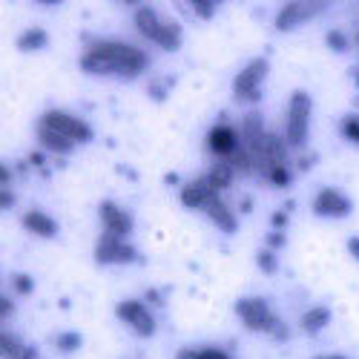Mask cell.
Listing matches in <instances>:
<instances>
[{
    "label": "cell",
    "mask_w": 359,
    "mask_h": 359,
    "mask_svg": "<svg viewBox=\"0 0 359 359\" xmlns=\"http://www.w3.org/2000/svg\"><path fill=\"white\" fill-rule=\"evenodd\" d=\"M287 141H282V135H276V133H267V138H264V149H262V161H259V167H256V172L264 167V164H285L287 167Z\"/></svg>",
    "instance_id": "obj_15"
},
{
    "label": "cell",
    "mask_w": 359,
    "mask_h": 359,
    "mask_svg": "<svg viewBox=\"0 0 359 359\" xmlns=\"http://www.w3.org/2000/svg\"><path fill=\"white\" fill-rule=\"evenodd\" d=\"M256 264H259V271L262 273H267V276H273L276 271H279V262H276V253L273 250H259V256H256Z\"/></svg>",
    "instance_id": "obj_27"
},
{
    "label": "cell",
    "mask_w": 359,
    "mask_h": 359,
    "mask_svg": "<svg viewBox=\"0 0 359 359\" xmlns=\"http://www.w3.org/2000/svg\"><path fill=\"white\" fill-rule=\"evenodd\" d=\"M144 302H153V305H164V299H161V293H158V290H147Z\"/></svg>",
    "instance_id": "obj_38"
},
{
    "label": "cell",
    "mask_w": 359,
    "mask_h": 359,
    "mask_svg": "<svg viewBox=\"0 0 359 359\" xmlns=\"http://www.w3.org/2000/svg\"><path fill=\"white\" fill-rule=\"evenodd\" d=\"M339 133L345 141L356 144L359 147V115H345L342 121H339Z\"/></svg>",
    "instance_id": "obj_26"
},
{
    "label": "cell",
    "mask_w": 359,
    "mask_h": 359,
    "mask_svg": "<svg viewBox=\"0 0 359 359\" xmlns=\"http://www.w3.org/2000/svg\"><path fill=\"white\" fill-rule=\"evenodd\" d=\"M271 222H273V227L279 230V227H285V224H287V213H285V210H276V213L271 216Z\"/></svg>",
    "instance_id": "obj_37"
},
{
    "label": "cell",
    "mask_w": 359,
    "mask_h": 359,
    "mask_svg": "<svg viewBox=\"0 0 359 359\" xmlns=\"http://www.w3.org/2000/svg\"><path fill=\"white\" fill-rule=\"evenodd\" d=\"M207 178H210V184L222 193V190H227L236 182V170L227 161H219V164H213L210 170H207Z\"/></svg>",
    "instance_id": "obj_22"
},
{
    "label": "cell",
    "mask_w": 359,
    "mask_h": 359,
    "mask_svg": "<svg viewBox=\"0 0 359 359\" xmlns=\"http://www.w3.org/2000/svg\"><path fill=\"white\" fill-rule=\"evenodd\" d=\"M313 359H348V356H342V353H322V356H313Z\"/></svg>",
    "instance_id": "obj_39"
},
{
    "label": "cell",
    "mask_w": 359,
    "mask_h": 359,
    "mask_svg": "<svg viewBox=\"0 0 359 359\" xmlns=\"http://www.w3.org/2000/svg\"><path fill=\"white\" fill-rule=\"evenodd\" d=\"M259 175L267 178V182L276 184V187H287V184H290V172H287L285 164H264V167L259 170Z\"/></svg>",
    "instance_id": "obj_23"
},
{
    "label": "cell",
    "mask_w": 359,
    "mask_h": 359,
    "mask_svg": "<svg viewBox=\"0 0 359 359\" xmlns=\"http://www.w3.org/2000/svg\"><path fill=\"white\" fill-rule=\"evenodd\" d=\"M311 112H313V101L305 89H296L287 104V124H285V141L290 147H305L308 135H311Z\"/></svg>",
    "instance_id": "obj_2"
},
{
    "label": "cell",
    "mask_w": 359,
    "mask_h": 359,
    "mask_svg": "<svg viewBox=\"0 0 359 359\" xmlns=\"http://www.w3.org/2000/svg\"><path fill=\"white\" fill-rule=\"evenodd\" d=\"M207 149L216 153L219 158L230 161L238 149H242V133H236L227 124H216L210 133H207Z\"/></svg>",
    "instance_id": "obj_10"
},
{
    "label": "cell",
    "mask_w": 359,
    "mask_h": 359,
    "mask_svg": "<svg viewBox=\"0 0 359 359\" xmlns=\"http://www.w3.org/2000/svg\"><path fill=\"white\" fill-rule=\"evenodd\" d=\"M81 345H83V337L75 331H64L55 337V348L61 353H75V351H81Z\"/></svg>",
    "instance_id": "obj_24"
},
{
    "label": "cell",
    "mask_w": 359,
    "mask_h": 359,
    "mask_svg": "<svg viewBox=\"0 0 359 359\" xmlns=\"http://www.w3.org/2000/svg\"><path fill=\"white\" fill-rule=\"evenodd\" d=\"M356 46H359V29H356Z\"/></svg>",
    "instance_id": "obj_42"
},
{
    "label": "cell",
    "mask_w": 359,
    "mask_h": 359,
    "mask_svg": "<svg viewBox=\"0 0 359 359\" xmlns=\"http://www.w3.org/2000/svg\"><path fill=\"white\" fill-rule=\"evenodd\" d=\"M23 227L32 230V233L41 236V238H55L57 233H61L57 222H55L49 213H43V210H26V213H23Z\"/></svg>",
    "instance_id": "obj_14"
},
{
    "label": "cell",
    "mask_w": 359,
    "mask_h": 359,
    "mask_svg": "<svg viewBox=\"0 0 359 359\" xmlns=\"http://www.w3.org/2000/svg\"><path fill=\"white\" fill-rule=\"evenodd\" d=\"M46 46H49V35H46V29H41V26L26 29V32L18 38V49L20 52H41Z\"/></svg>",
    "instance_id": "obj_21"
},
{
    "label": "cell",
    "mask_w": 359,
    "mask_h": 359,
    "mask_svg": "<svg viewBox=\"0 0 359 359\" xmlns=\"http://www.w3.org/2000/svg\"><path fill=\"white\" fill-rule=\"evenodd\" d=\"M38 124L49 127L52 133L64 135V138H69V141H75V144H89V141L95 138L93 127H89L83 118H78V115H72V112H67V109H46V112L41 115Z\"/></svg>",
    "instance_id": "obj_3"
},
{
    "label": "cell",
    "mask_w": 359,
    "mask_h": 359,
    "mask_svg": "<svg viewBox=\"0 0 359 359\" xmlns=\"http://www.w3.org/2000/svg\"><path fill=\"white\" fill-rule=\"evenodd\" d=\"M285 233L282 230H273V233H267V250H279V248H285Z\"/></svg>",
    "instance_id": "obj_32"
},
{
    "label": "cell",
    "mask_w": 359,
    "mask_h": 359,
    "mask_svg": "<svg viewBox=\"0 0 359 359\" xmlns=\"http://www.w3.org/2000/svg\"><path fill=\"white\" fill-rule=\"evenodd\" d=\"M98 219H101V224H104V233H112V236H118V238H124L127 242V236L133 233V216L124 210L121 204H115V201H109V198H104L101 204H98Z\"/></svg>",
    "instance_id": "obj_9"
},
{
    "label": "cell",
    "mask_w": 359,
    "mask_h": 359,
    "mask_svg": "<svg viewBox=\"0 0 359 359\" xmlns=\"http://www.w3.org/2000/svg\"><path fill=\"white\" fill-rule=\"evenodd\" d=\"M348 253H351V259L359 262V236H351L348 238Z\"/></svg>",
    "instance_id": "obj_36"
},
{
    "label": "cell",
    "mask_w": 359,
    "mask_h": 359,
    "mask_svg": "<svg viewBox=\"0 0 359 359\" xmlns=\"http://www.w3.org/2000/svg\"><path fill=\"white\" fill-rule=\"evenodd\" d=\"M12 313H15V305H12V299L0 296V316H4V319H9Z\"/></svg>",
    "instance_id": "obj_34"
},
{
    "label": "cell",
    "mask_w": 359,
    "mask_h": 359,
    "mask_svg": "<svg viewBox=\"0 0 359 359\" xmlns=\"http://www.w3.org/2000/svg\"><path fill=\"white\" fill-rule=\"evenodd\" d=\"M135 29H138V35H144L147 41H156L158 29H161V15H158L153 6L141 4V6L135 9Z\"/></svg>",
    "instance_id": "obj_17"
},
{
    "label": "cell",
    "mask_w": 359,
    "mask_h": 359,
    "mask_svg": "<svg viewBox=\"0 0 359 359\" xmlns=\"http://www.w3.org/2000/svg\"><path fill=\"white\" fill-rule=\"evenodd\" d=\"M196 353H198V359H230V353L216 345H201V348H196Z\"/></svg>",
    "instance_id": "obj_31"
},
{
    "label": "cell",
    "mask_w": 359,
    "mask_h": 359,
    "mask_svg": "<svg viewBox=\"0 0 359 359\" xmlns=\"http://www.w3.org/2000/svg\"><path fill=\"white\" fill-rule=\"evenodd\" d=\"M325 9V4H285L276 15V29L279 32H290L293 26H299L302 20L316 18Z\"/></svg>",
    "instance_id": "obj_11"
},
{
    "label": "cell",
    "mask_w": 359,
    "mask_h": 359,
    "mask_svg": "<svg viewBox=\"0 0 359 359\" xmlns=\"http://www.w3.org/2000/svg\"><path fill=\"white\" fill-rule=\"evenodd\" d=\"M311 207H313V213L322 216V219H345L353 210L351 198L342 190H337V187H322L313 196V204Z\"/></svg>",
    "instance_id": "obj_8"
},
{
    "label": "cell",
    "mask_w": 359,
    "mask_h": 359,
    "mask_svg": "<svg viewBox=\"0 0 359 359\" xmlns=\"http://www.w3.org/2000/svg\"><path fill=\"white\" fill-rule=\"evenodd\" d=\"M204 213H207V219H210L222 233H236V230H238L236 213L222 201V196H216V198L207 201V204H204Z\"/></svg>",
    "instance_id": "obj_13"
},
{
    "label": "cell",
    "mask_w": 359,
    "mask_h": 359,
    "mask_svg": "<svg viewBox=\"0 0 359 359\" xmlns=\"http://www.w3.org/2000/svg\"><path fill=\"white\" fill-rule=\"evenodd\" d=\"M115 316L130 322L133 331L138 337H144V339H149V337L156 334V319H153V313L147 311L144 299H124V302H118L115 305Z\"/></svg>",
    "instance_id": "obj_7"
},
{
    "label": "cell",
    "mask_w": 359,
    "mask_h": 359,
    "mask_svg": "<svg viewBox=\"0 0 359 359\" xmlns=\"http://www.w3.org/2000/svg\"><path fill=\"white\" fill-rule=\"evenodd\" d=\"M29 161H32V164H38V167H41V164H43V156H41V153H35V156H29Z\"/></svg>",
    "instance_id": "obj_40"
},
{
    "label": "cell",
    "mask_w": 359,
    "mask_h": 359,
    "mask_svg": "<svg viewBox=\"0 0 359 359\" xmlns=\"http://www.w3.org/2000/svg\"><path fill=\"white\" fill-rule=\"evenodd\" d=\"M216 196H219V190L210 184V178H207V175H198L196 182L182 187V204L184 207H201V210H204V204L210 198H216Z\"/></svg>",
    "instance_id": "obj_12"
},
{
    "label": "cell",
    "mask_w": 359,
    "mask_h": 359,
    "mask_svg": "<svg viewBox=\"0 0 359 359\" xmlns=\"http://www.w3.org/2000/svg\"><path fill=\"white\" fill-rule=\"evenodd\" d=\"M267 72H271L267 57H253V61L233 78V95H236V101L256 104L262 98V83H264Z\"/></svg>",
    "instance_id": "obj_4"
},
{
    "label": "cell",
    "mask_w": 359,
    "mask_h": 359,
    "mask_svg": "<svg viewBox=\"0 0 359 359\" xmlns=\"http://www.w3.org/2000/svg\"><path fill=\"white\" fill-rule=\"evenodd\" d=\"M9 182H12V170L6 164H0V190H9Z\"/></svg>",
    "instance_id": "obj_35"
},
{
    "label": "cell",
    "mask_w": 359,
    "mask_h": 359,
    "mask_svg": "<svg viewBox=\"0 0 359 359\" xmlns=\"http://www.w3.org/2000/svg\"><path fill=\"white\" fill-rule=\"evenodd\" d=\"M12 287L20 293V296H29L35 290V279L29 273H12Z\"/></svg>",
    "instance_id": "obj_29"
},
{
    "label": "cell",
    "mask_w": 359,
    "mask_h": 359,
    "mask_svg": "<svg viewBox=\"0 0 359 359\" xmlns=\"http://www.w3.org/2000/svg\"><path fill=\"white\" fill-rule=\"evenodd\" d=\"M325 43H327V49L331 52H348V46H351V38L342 32V29H327V35H325Z\"/></svg>",
    "instance_id": "obj_25"
},
{
    "label": "cell",
    "mask_w": 359,
    "mask_h": 359,
    "mask_svg": "<svg viewBox=\"0 0 359 359\" xmlns=\"http://www.w3.org/2000/svg\"><path fill=\"white\" fill-rule=\"evenodd\" d=\"M327 322H331V308L327 305H316L311 311L302 313V319H299V327H302L305 334H319L322 327H327Z\"/></svg>",
    "instance_id": "obj_20"
},
{
    "label": "cell",
    "mask_w": 359,
    "mask_h": 359,
    "mask_svg": "<svg viewBox=\"0 0 359 359\" xmlns=\"http://www.w3.org/2000/svg\"><path fill=\"white\" fill-rule=\"evenodd\" d=\"M351 75H353V83L359 86V67H353V69H351Z\"/></svg>",
    "instance_id": "obj_41"
},
{
    "label": "cell",
    "mask_w": 359,
    "mask_h": 359,
    "mask_svg": "<svg viewBox=\"0 0 359 359\" xmlns=\"http://www.w3.org/2000/svg\"><path fill=\"white\" fill-rule=\"evenodd\" d=\"M153 43H158L164 52H178V49H182V43H184L182 26H178L172 18H161V29H158V35H156Z\"/></svg>",
    "instance_id": "obj_16"
},
{
    "label": "cell",
    "mask_w": 359,
    "mask_h": 359,
    "mask_svg": "<svg viewBox=\"0 0 359 359\" xmlns=\"http://www.w3.org/2000/svg\"><path fill=\"white\" fill-rule=\"evenodd\" d=\"M236 313L256 334H264L267 327H271V322L276 319L273 311H271V305H267V299H262V296H245V299H238V302H236Z\"/></svg>",
    "instance_id": "obj_5"
},
{
    "label": "cell",
    "mask_w": 359,
    "mask_h": 359,
    "mask_svg": "<svg viewBox=\"0 0 359 359\" xmlns=\"http://www.w3.org/2000/svg\"><path fill=\"white\" fill-rule=\"evenodd\" d=\"M138 259L135 248L124 238H118L112 233H101L95 242V262L98 264H133Z\"/></svg>",
    "instance_id": "obj_6"
},
{
    "label": "cell",
    "mask_w": 359,
    "mask_h": 359,
    "mask_svg": "<svg viewBox=\"0 0 359 359\" xmlns=\"http://www.w3.org/2000/svg\"><path fill=\"white\" fill-rule=\"evenodd\" d=\"M149 67V55L124 41H98L81 55V69L89 75L133 78Z\"/></svg>",
    "instance_id": "obj_1"
},
{
    "label": "cell",
    "mask_w": 359,
    "mask_h": 359,
    "mask_svg": "<svg viewBox=\"0 0 359 359\" xmlns=\"http://www.w3.org/2000/svg\"><path fill=\"white\" fill-rule=\"evenodd\" d=\"M0 353H4V359H38V351L32 345H26L23 339L6 331L0 334Z\"/></svg>",
    "instance_id": "obj_19"
},
{
    "label": "cell",
    "mask_w": 359,
    "mask_h": 359,
    "mask_svg": "<svg viewBox=\"0 0 359 359\" xmlns=\"http://www.w3.org/2000/svg\"><path fill=\"white\" fill-rule=\"evenodd\" d=\"M0 207H4V210H12L15 207V193L12 190H0Z\"/></svg>",
    "instance_id": "obj_33"
},
{
    "label": "cell",
    "mask_w": 359,
    "mask_h": 359,
    "mask_svg": "<svg viewBox=\"0 0 359 359\" xmlns=\"http://www.w3.org/2000/svg\"><path fill=\"white\" fill-rule=\"evenodd\" d=\"M264 334H267V337H271V339H276V342H285L290 331H287V325H285V319H279V316H276V319L271 322V327H267V331H264Z\"/></svg>",
    "instance_id": "obj_30"
},
{
    "label": "cell",
    "mask_w": 359,
    "mask_h": 359,
    "mask_svg": "<svg viewBox=\"0 0 359 359\" xmlns=\"http://www.w3.org/2000/svg\"><path fill=\"white\" fill-rule=\"evenodd\" d=\"M216 6H219V4H213V0H190V9H193L201 20H213V18H216Z\"/></svg>",
    "instance_id": "obj_28"
},
{
    "label": "cell",
    "mask_w": 359,
    "mask_h": 359,
    "mask_svg": "<svg viewBox=\"0 0 359 359\" xmlns=\"http://www.w3.org/2000/svg\"><path fill=\"white\" fill-rule=\"evenodd\" d=\"M38 141H41V147L46 149V153H55V156H69L72 149L78 147L75 141H69V138H64V135L52 133V130L43 127V124H38Z\"/></svg>",
    "instance_id": "obj_18"
}]
</instances>
